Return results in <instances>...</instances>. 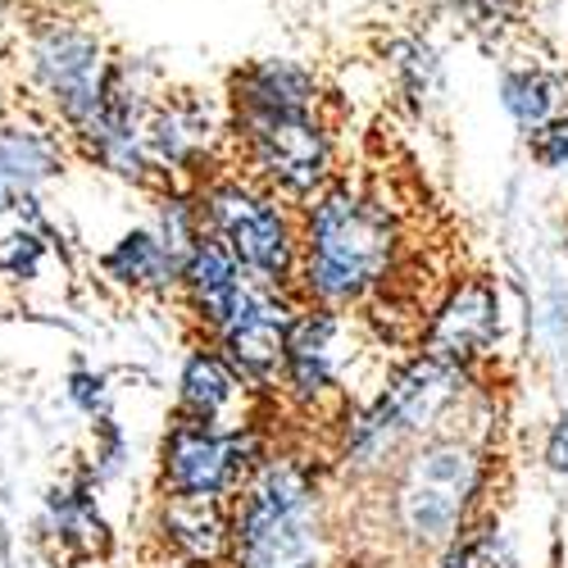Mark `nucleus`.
Listing matches in <instances>:
<instances>
[{
  "label": "nucleus",
  "instance_id": "4468645a",
  "mask_svg": "<svg viewBox=\"0 0 568 568\" xmlns=\"http://www.w3.org/2000/svg\"><path fill=\"white\" fill-rule=\"evenodd\" d=\"M182 396L192 405V414L201 423H210L227 400H232V373L214 359V355H196L186 364V377H182Z\"/></svg>",
  "mask_w": 568,
  "mask_h": 568
},
{
  "label": "nucleus",
  "instance_id": "ddd939ff",
  "mask_svg": "<svg viewBox=\"0 0 568 568\" xmlns=\"http://www.w3.org/2000/svg\"><path fill=\"white\" fill-rule=\"evenodd\" d=\"M500 101L505 110L524 123V128H541L555 110V82L546 73H532V69H518V73H505L500 82Z\"/></svg>",
  "mask_w": 568,
  "mask_h": 568
},
{
  "label": "nucleus",
  "instance_id": "f257e3e1",
  "mask_svg": "<svg viewBox=\"0 0 568 568\" xmlns=\"http://www.w3.org/2000/svg\"><path fill=\"white\" fill-rule=\"evenodd\" d=\"M396 232L383 205L351 192L323 196L310 219V292L323 301H351L377 277H387Z\"/></svg>",
  "mask_w": 568,
  "mask_h": 568
},
{
  "label": "nucleus",
  "instance_id": "20e7f679",
  "mask_svg": "<svg viewBox=\"0 0 568 568\" xmlns=\"http://www.w3.org/2000/svg\"><path fill=\"white\" fill-rule=\"evenodd\" d=\"M210 219H214L219 242L232 251L236 264H246L251 273L268 282L292 273V260H296L292 232L264 196L246 192V186H219L210 196Z\"/></svg>",
  "mask_w": 568,
  "mask_h": 568
},
{
  "label": "nucleus",
  "instance_id": "a211bd4d",
  "mask_svg": "<svg viewBox=\"0 0 568 568\" xmlns=\"http://www.w3.org/2000/svg\"><path fill=\"white\" fill-rule=\"evenodd\" d=\"M532 160L546 169L568 164V119H546L541 128H532Z\"/></svg>",
  "mask_w": 568,
  "mask_h": 568
},
{
  "label": "nucleus",
  "instance_id": "6e6552de",
  "mask_svg": "<svg viewBox=\"0 0 568 568\" xmlns=\"http://www.w3.org/2000/svg\"><path fill=\"white\" fill-rule=\"evenodd\" d=\"M496 337V292L487 282H464V287L450 296V305L437 314L433 327V359L442 364H459L483 355Z\"/></svg>",
  "mask_w": 568,
  "mask_h": 568
},
{
  "label": "nucleus",
  "instance_id": "1a4fd4ad",
  "mask_svg": "<svg viewBox=\"0 0 568 568\" xmlns=\"http://www.w3.org/2000/svg\"><path fill=\"white\" fill-rule=\"evenodd\" d=\"M232 359L251 368V373H268L277 359H287V314L268 301H242V310L232 314V323L223 327Z\"/></svg>",
  "mask_w": 568,
  "mask_h": 568
},
{
  "label": "nucleus",
  "instance_id": "39448f33",
  "mask_svg": "<svg viewBox=\"0 0 568 568\" xmlns=\"http://www.w3.org/2000/svg\"><path fill=\"white\" fill-rule=\"evenodd\" d=\"M473 487V459L459 446H433L409 464V478L400 487L405 528L423 541H442L455 532L464 500Z\"/></svg>",
  "mask_w": 568,
  "mask_h": 568
},
{
  "label": "nucleus",
  "instance_id": "f03ea898",
  "mask_svg": "<svg viewBox=\"0 0 568 568\" xmlns=\"http://www.w3.org/2000/svg\"><path fill=\"white\" fill-rule=\"evenodd\" d=\"M242 568H318L314 496L296 464H268L236 514Z\"/></svg>",
  "mask_w": 568,
  "mask_h": 568
},
{
  "label": "nucleus",
  "instance_id": "423d86ee",
  "mask_svg": "<svg viewBox=\"0 0 568 568\" xmlns=\"http://www.w3.org/2000/svg\"><path fill=\"white\" fill-rule=\"evenodd\" d=\"M37 73L55 91L69 119L97 128L105 114V78H101V45L78 28H51L37 41Z\"/></svg>",
  "mask_w": 568,
  "mask_h": 568
},
{
  "label": "nucleus",
  "instance_id": "dca6fc26",
  "mask_svg": "<svg viewBox=\"0 0 568 568\" xmlns=\"http://www.w3.org/2000/svg\"><path fill=\"white\" fill-rule=\"evenodd\" d=\"M110 268L119 277H132V282H164L173 273V260H169V251L155 242V236L136 232V236H128V242L110 255Z\"/></svg>",
  "mask_w": 568,
  "mask_h": 568
},
{
  "label": "nucleus",
  "instance_id": "0eeeda50",
  "mask_svg": "<svg viewBox=\"0 0 568 568\" xmlns=\"http://www.w3.org/2000/svg\"><path fill=\"white\" fill-rule=\"evenodd\" d=\"M246 464L236 437H214L205 423H186L169 442V483L186 496H219Z\"/></svg>",
  "mask_w": 568,
  "mask_h": 568
},
{
  "label": "nucleus",
  "instance_id": "7ed1b4c3",
  "mask_svg": "<svg viewBox=\"0 0 568 568\" xmlns=\"http://www.w3.org/2000/svg\"><path fill=\"white\" fill-rule=\"evenodd\" d=\"M246 128V141L268 169L273 182H282L287 192H314L327 173V136L314 123L310 110H236Z\"/></svg>",
  "mask_w": 568,
  "mask_h": 568
},
{
  "label": "nucleus",
  "instance_id": "9d476101",
  "mask_svg": "<svg viewBox=\"0 0 568 568\" xmlns=\"http://www.w3.org/2000/svg\"><path fill=\"white\" fill-rule=\"evenodd\" d=\"M314 78L287 60H260L236 73V110H310Z\"/></svg>",
  "mask_w": 568,
  "mask_h": 568
},
{
  "label": "nucleus",
  "instance_id": "2eb2a0df",
  "mask_svg": "<svg viewBox=\"0 0 568 568\" xmlns=\"http://www.w3.org/2000/svg\"><path fill=\"white\" fill-rule=\"evenodd\" d=\"M45 164H51V155H45L41 141H32V136H6L0 141V205H6V196H14L19 186L41 178Z\"/></svg>",
  "mask_w": 568,
  "mask_h": 568
},
{
  "label": "nucleus",
  "instance_id": "6ab92c4d",
  "mask_svg": "<svg viewBox=\"0 0 568 568\" xmlns=\"http://www.w3.org/2000/svg\"><path fill=\"white\" fill-rule=\"evenodd\" d=\"M550 464L555 468H568V418L555 428V437H550Z\"/></svg>",
  "mask_w": 568,
  "mask_h": 568
},
{
  "label": "nucleus",
  "instance_id": "f8f14e48",
  "mask_svg": "<svg viewBox=\"0 0 568 568\" xmlns=\"http://www.w3.org/2000/svg\"><path fill=\"white\" fill-rule=\"evenodd\" d=\"M164 528L173 537V546L186 559H214L223 546V514L214 505V496H186L178 491L169 514H164Z\"/></svg>",
  "mask_w": 568,
  "mask_h": 568
},
{
  "label": "nucleus",
  "instance_id": "9b49d317",
  "mask_svg": "<svg viewBox=\"0 0 568 568\" xmlns=\"http://www.w3.org/2000/svg\"><path fill=\"white\" fill-rule=\"evenodd\" d=\"M186 277H192V292H196L205 318L227 327L232 314L242 310V301H246V292L236 287V260H232V251L223 242H201L196 255H192V268H186Z\"/></svg>",
  "mask_w": 568,
  "mask_h": 568
},
{
  "label": "nucleus",
  "instance_id": "f3484780",
  "mask_svg": "<svg viewBox=\"0 0 568 568\" xmlns=\"http://www.w3.org/2000/svg\"><path fill=\"white\" fill-rule=\"evenodd\" d=\"M446 568H514V559L505 555V546H500L491 532H483V537L464 541V546L446 559Z\"/></svg>",
  "mask_w": 568,
  "mask_h": 568
}]
</instances>
